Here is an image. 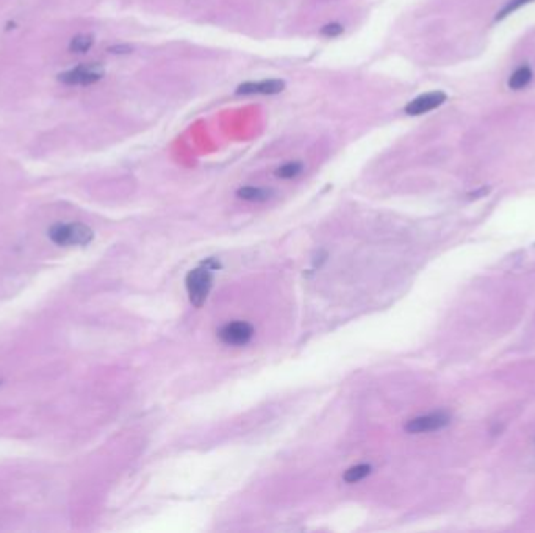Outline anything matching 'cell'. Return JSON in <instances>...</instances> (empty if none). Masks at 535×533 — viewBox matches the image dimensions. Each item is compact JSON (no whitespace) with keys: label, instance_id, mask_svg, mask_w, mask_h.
Returning a JSON list of instances; mask_svg holds the SVG:
<instances>
[{"label":"cell","instance_id":"obj_1","mask_svg":"<svg viewBox=\"0 0 535 533\" xmlns=\"http://www.w3.org/2000/svg\"><path fill=\"white\" fill-rule=\"evenodd\" d=\"M186 291L190 302L196 308H201L206 303L210 294V290L213 286V269L210 266L196 268L186 275Z\"/></svg>","mask_w":535,"mask_h":533},{"label":"cell","instance_id":"obj_2","mask_svg":"<svg viewBox=\"0 0 535 533\" xmlns=\"http://www.w3.org/2000/svg\"><path fill=\"white\" fill-rule=\"evenodd\" d=\"M49 237L58 246H87L93 241L94 233L85 224H55Z\"/></svg>","mask_w":535,"mask_h":533},{"label":"cell","instance_id":"obj_3","mask_svg":"<svg viewBox=\"0 0 535 533\" xmlns=\"http://www.w3.org/2000/svg\"><path fill=\"white\" fill-rule=\"evenodd\" d=\"M102 77H104V67L98 63H89V65H80L69 69V71L61 72L58 80L65 85L88 86L99 82Z\"/></svg>","mask_w":535,"mask_h":533},{"label":"cell","instance_id":"obj_4","mask_svg":"<svg viewBox=\"0 0 535 533\" xmlns=\"http://www.w3.org/2000/svg\"><path fill=\"white\" fill-rule=\"evenodd\" d=\"M219 340L227 346H244L254 336V327L244 320L227 323L218 331Z\"/></svg>","mask_w":535,"mask_h":533},{"label":"cell","instance_id":"obj_5","mask_svg":"<svg viewBox=\"0 0 535 533\" xmlns=\"http://www.w3.org/2000/svg\"><path fill=\"white\" fill-rule=\"evenodd\" d=\"M449 421H451V416H449L448 413L435 411V413H430V415L413 417V420H411L406 424V427L404 428H406V432L408 433L435 432V430L446 427Z\"/></svg>","mask_w":535,"mask_h":533},{"label":"cell","instance_id":"obj_6","mask_svg":"<svg viewBox=\"0 0 535 533\" xmlns=\"http://www.w3.org/2000/svg\"><path fill=\"white\" fill-rule=\"evenodd\" d=\"M445 102V93H441V91H432V93H426L417 97V99H413L412 102H408L406 108H404V111H406L408 116H419V114L435 110V108L443 105Z\"/></svg>","mask_w":535,"mask_h":533},{"label":"cell","instance_id":"obj_7","mask_svg":"<svg viewBox=\"0 0 535 533\" xmlns=\"http://www.w3.org/2000/svg\"><path fill=\"white\" fill-rule=\"evenodd\" d=\"M285 89V82L279 78H270V80H260V82H246L240 85L237 88V94L243 96H252V94H261V96H272L279 94Z\"/></svg>","mask_w":535,"mask_h":533},{"label":"cell","instance_id":"obj_8","mask_svg":"<svg viewBox=\"0 0 535 533\" xmlns=\"http://www.w3.org/2000/svg\"><path fill=\"white\" fill-rule=\"evenodd\" d=\"M237 196L249 202H265L272 196L271 189L257 188V186H244L237 191Z\"/></svg>","mask_w":535,"mask_h":533},{"label":"cell","instance_id":"obj_9","mask_svg":"<svg viewBox=\"0 0 535 533\" xmlns=\"http://www.w3.org/2000/svg\"><path fill=\"white\" fill-rule=\"evenodd\" d=\"M531 80H532L531 67H529V66H521V67H518L516 71L510 76V78H509V88L518 91V89H521V88H525V86H527Z\"/></svg>","mask_w":535,"mask_h":533},{"label":"cell","instance_id":"obj_10","mask_svg":"<svg viewBox=\"0 0 535 533\" xmlns=\"http://www.w3.org/2000/svg\"><path fill=\"white\" fill-rule=\"evenodd\" d=\"M369 474H371V466L369 464H357V466H352L345 472L343 480L346 483H357V481L368 477Z\"/></svg>","mask_w":535,"mask_h":533},{"label":"cell","instance_id":"obj_11","mask_svg":"<svg viewBox=\"0 0 535 533\" xmlns=\"http://www.w3.org/2000/svg\"><path fill=\"white\" fill-rule=\"evenodd\" d=\"M93 43H94V38L91 36V34H87V33L77 34V36H74L71 39L69 50L72 52V54H85V52H88L91 49Z\"/></svg>","mask_w":535,"mask_h":533},{"label":"cell","instance_id":"obj_12","mask_svg":"<svg viewBox=\"0 0 535 533\" xmlns=\"http://www.w3.org/2000/svg\"><path fill=\"white\" fill-rule=\"evenodd\" d=\"M303 169L304 166L301 162L285 163L276 169V177H279V179H294V177H298L303 172Z\"/></svg>","mask_w":535,"mask_h":533},{"label":"cell","instance_id":"obj_13","mask_svg":"<svg viewBox=\"0 0 535 533\" xmlns=\"http://www.w3.org/2000/svg\"><path fill=\"white\" fill-rule=\"evenodd\" d=\"M531 2H534V0H509V2L505 3V7H504L503 10H501L499 13H498L496 19H498V21H499V19H504L505 16L512 14V13H514V11H516L518 8L523 7V5L531 3Z\"/></svg>","mask_w":535,"mask_h":533},{"label":"cell","instance_id":"obj_14","mask_svg":"<svg viewBox=\"0 0 535 533\" xmlns=\"http://www.w3.org/2000/svg\"><path fill=\"white\" fill-rule=\"evenodd\" d=\"M343 32H345V27L341 24H337V22H334V24H327L321 28V34H324V36H327V38L340 36V34Z\"/></svg>","mask_w":535,"mask_h":533},{"label":"cell","instance_id":"obj_15","mask_svg":"<svg viewBox=\"0 0 535 533\" xmlns=\"http://www.w3.org/2000/svg\"><path fill=\"white\" fill-rule=\"evenodd\" d=\"M110 52L111 54H129V52H132V47L130 45H113V47H110Z\"/></svg>","mask_w":535,"mask_h":533}]
</instances>
